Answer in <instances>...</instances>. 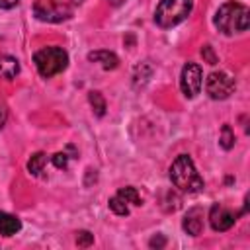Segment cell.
Instances as JSON below:
<instances>
[{"instance_id":"cell-15","label":"cell","mask_w":250,"mask_h":250,"mask_svg":"<svg viewBox=\"0 0 250 250\" xmlns=\"http://www.w3.org/2000/svg\"><path fill=\"white\" fill-rule=\"evenodd\" d=\"M109 209L115 213V215H129V203L119 195V193H115L113 197H109Z\"/></svg>"},{"instance_id":"cell-10","label":"cell","mask_w":250,"mask_h":250,"mask_svg":"<svg viewBox=\"0 0 250 250\" xmlns=\"http://www.w3.org/2000/svg\"><path fill=\"white\" fill-rule=\"evenodd\" d=\"M88 61L102 64V68H105V70H113L119 64V59L111 51H92V53H88Z\"/></svg>"},{"instance_id":"cell-13","label":"cell","mask_w":250,"mask_h":250,"mask_svg":"<svg viewBox=\"0 0 250 250\" xmlns=\"http://www.w3.org/2000/svg\"><path fill=\"white\" fill-rule=\"evenodd\" d=\"M45 162H47V154H45V152H35V154H31V158L27 160V170H29V174L39 176V174L43 172Z\"/></svg>"},{"instance_id":"cell-6","label":"cell","mask_w":250,"mask_h":250,"mask_svg":"<svg viewBox=\"0 0 250 250\" xmlns=\"http://www.w3.org/2000/svg\"><path fill=\"white\" fill-rule=\"evenodd\" d=\"M205 92L211 100H225L234 92V78L225 70H215L205 80Z\"/></svg>"},{"instance_id":"cell-11","label":"cell","mask_w":250,"mask_h":250,"mask_svg":"<svg viewBox=\"0 0 250 250\" xmlns=\"http://www.w3.org/2000/svg\"><path fill=\"white\" fill-rule=\"evenodd\" d=\"M20 229H21V221L16 215L0 211V234L2 236H14L16 232H20Z\"/></svg>"},{"instance_id":"cell-24","label":"cell","mask_w":250,"mask_h":250,"mask_svg":"<svg viewBox=\"0 0 250 250\" xmlns=\"http://www.w3.org/2000/svg\"><path fill=\"white\" fill-rule=\"evenodd\" d=\"M107 2H109L111 6H121V4L125 2V0H107Z\"/></svg>"},{"instance_id":"cell-5","label":"cell","mask_w":250,"mask_h":250,"mask_svg":"<svg viewBox=\"0 0 250 250\" xmlns=\"http://www.w3.org/2000/svg\"><path fill=\"white\" fill-rule=\"evenodd\" d=\"M33 14L37 20L47 23H59L72 16V8L61 0H37L33 4Z\"/></svg>"},{"instance_id":"cell-8","label":"cell","mask_w":250,"mask_h":250,"mask_svg":"<svg viewBox=\"0 0 250 250\" xmlns=\"http://www.w3.org/2000/svg\"><path fill=\"white\" fill-rule=\"evenodd\" d=\"M236 217L238 215L232 209H229V207H225L221 203H213L211 209H209V223H211L213 230H217V232L229 230L236 223Z\"/></svg>"},{"instance_id":"cell-1","label":"cell","mask_w":250,"mask_h":250,"mask_svg":"<svg viewBox=\"0 0 250 250\" xmlns=\"http://www.w3.org/2000/svg\"><path fill=\"white\" fill-rule=\"evenodd\" d=\"M213 21H215V27L225 35L242 33L248 29V21H250L248 20V8L240 2L229 0V2L219 6Z\"/></svg>"},{"instance_id":"cell-12","label":"cell","mask_w":250,"mask_h":250,"mask_svg":"<svg viewBox=\"0 0 250 250\" xmlns=\"http://www.w3.org/2000/svg\"><path fill=\"white\" fill-rule=\"evenodd\" d=\"M20 72V61L10 55H0V78L12 80Z\"/></svg>"},{"instance_id":"cell-20","label":"cell","mask_w":250,"mask_h":250,"mask_svg":"<svg viewBox=\"0 0 250 250\" xmlns=\"http://www.w3.org/2000/svg\"><path fill=\"white\" fill-rule=\"evenodd\" d=\"M201 55H203L205 62H209V64H215V62H217V55L213 53V47H211V45H205V47L201 49Z\"/></svg>"},{"instance_id":"cell-2","label":"cell","mask_w":250,"mask_h":250,"mask_svg":"<svg viewBox=\"0 0 250 250\" xmlns=\"http://www.w3.org/2000/svg\"><path fill=\"white\" fill-rule=\"evenodd\" d=\"M170 180L172 184L186 193H197L203 189V178L197 174L193 160L188 154H180L170 166Z\"/></svg>"},{"instance_id":"cell-14","label":"cell","mask_w":250,"mask_h":250,"mask_svg":"<svg viewBox=\"0 0 250 250\" xmlns=\"http://www.w3.org/2000/svg\"><path fill=\"white\" fill-rule=\"evenodd\" d=\"M88 102H90V105H92V109H94V113L98 117H102L105 113V100H104V96L100 92H90L88 94Z\"/></svg>"},{"instance_id":"cell-23","label":"cell","mask_w":250,"mask_h":250,"mask_svg":"<svg viewBox=\"0 0 250 250\" xmlns=\"http://www.w3.org/2000/svg\"><path fill=\"white\" fill-rule=\"evenodd\" d=\"M6 117H8V113H6V109L0 105V129L4 127V123H6Z\"/></svg>"},{"instance_id":"cell-7","label":"cell","mask_w":250,"mask_h":250,"mask_svg":"<svg viewBox=\"0 0 250 250\" xmlns=\"http://www.w3.org/2000/svg\"><path fill=\"white\" fill-rule=\"evenodd\" d=\"M201 84H203V72H201V66L195 64V62H186L184 68H182V76H180V88L184 92L186 98H195L201 90Z\"/></svg>"},{"instance_id":"cell-4","label":"cell","mask_w":250,"mask_h":250,"mask_svg":"<svg viewBox=\"0 0 250 250\" xmlns=\"http://www.w3.org/2000/svg\"><path fill=\"white\" fill-rule=\"evenodd\" d=\"M33 62L43 78H51L66 68L68 55L62 47H43L33 55Z\"/></svg>"},{"instance_id":"cell-3","label":"cell","mask_w":250,"mask_h":250,"mask_svg":"<svg viewBox=\"0 0 250 250\" xmlns=\"http://www.w3.org/2000/svg\"><path fill=\"white\" fill-rule=\"evenodd\" d=\"M193 8V0H160L154 10V21L162 29L182 23Z\"/></svg>"},{"instance_id":"cell-19","label":"cell","mask_w":250,"mask_h":250,"mask_svg":"<svg viewBox=\"0 0 250 250\" xmlns=\"http://www.w3.org/2000/svg\"><path fill=\"white\" fill-rule=\"evenodd\" d=\"M53 164L57 168H66L68 166V154L66 152H57L53 154Z\"/></svg>"},{"instance_id":"cell-17","label":"cell","mask_w":250,"mask_h":250,"mask_svg":"<svg viewBox=\"0 0 250 250\" xmlns=\"http://www.w3.org/2000/svg\"><path fill=\"white\" fill-rule=\"evenodd\" d=\"M129 205H141L143 201H141V197H139V193H137V189L135 188H131V186H127V188H121L119 191H117Z\"/></svg>"},{"instance_id":"cell-18","label":"cell","mask_w":250,"mask_h":250,"mask_svg":"<svg viewBox=\"0 0 250 250\" xmlns=\"http://www.w3.org/2000/svg\"><path fill=\"white\" fill-rule=\"evenodd\" d=\"M92 242H94V234H90L88 230H80V232H78V236H76V244H78V246L86 248V246H90Z\"/></svg>"},{"instance_id":"cell-21","label":"cell","mask_w":250,"mask_h":250,"mask_svg":"<svg viewBox=\"0 0 250 250\" xmlns=\"http://www.w3.org/2000/svg\"><path fill=\"white\" fill-rule=\"evenodd\" d=\"M148 244H150V248H162V246L166 244V238H164L162 234H156V236H152V238H150V242H148Z\"/></svg>"},{"instance_id":"cell-9","label":"cell","mask_w":250,"mask_h":250,"mask_svg":"<svg viewBox=\"0 0 250 250\" xmlns=\"http://www.w3.org/2000/svg\"><path fill=\"white\" fill-rule=\"evenodd\" d=\"M182 227H184V230H186L188 234L199 236V234L203 232V211H201L199 207H191V209L186 213V217H184V221H182Z\"/></svg>"},{"instance_id":"cell-16","label":"cell","mask_w":250,"mask_h":250,"mask_svg":"<svg viewBox=\"0 0 250 250\" xmlns=\"http://www.w3.org/2000/svg\"><path fill=\"white\" fill-rule=\"evenodd\" d=\"M219 145H221L225 150H229V148H232V146H234V133H232L230 125H223V127H221Z\"/></svg>"},{"instance_id":"cell-22","label":"cell","mask_w":250,"mask_h":250,"mask_svg":"<svg viewBox=\"0 0 250 250\" xmlns=\"http://www.w3.org/2000/svg\"><path fill=\"white\" fill-rule=\"evenodd\" d=\"M20 4V0H0V8L2 10H10V8H16Z\"/></svg>"}]
</instances>
